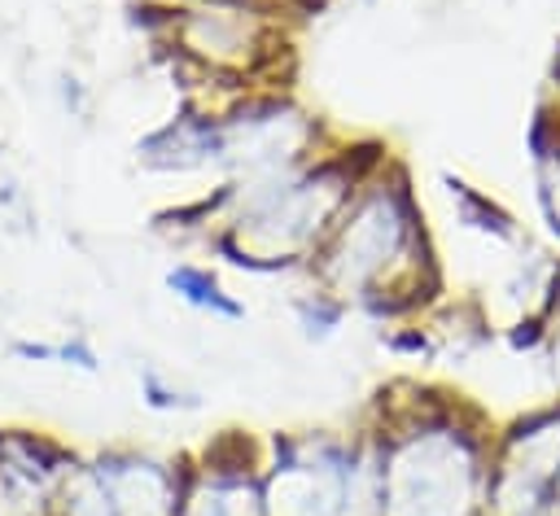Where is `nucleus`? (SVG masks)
Here are the masks:
<instances>
[{"label":"nucleus","mask_w":560,"mask_h":516,"mask_svg":"<svg viewBox=\"0 0 560 516\" xmlns=\"http://www.w3.org/2000/svg\"><path fill=\"white\" fill-rule=\"evenodd\" d=\"M482 451L451 425H421L386 455V516H473Z\"/></svg>","instance_id":"obj_1"},{"label":"nucleus","mask_w":560,"mask_h":516,"mask_svg":"<svg viewBox=\"0 0 560 516\" xmlns=\"http://www.w3.org/2000/svg\"><path fill=\"white\" fill-rule=\"evenodd\" d=\"M412 241H416L412 193L403 184L394 188L373 184L355 206L346 201V210L338 214L325 249V277L338 294L368 298V290L386 277V268L399 263Z\"/></svg>","instance_id":"obj_2"},{"label":"nucleus","mask_w":560,"mask_h":516,"mask_svg":"<svg viewBox=\"0 0 560 516\" xmlns=\"http://www.w3.org/2000/svg\"><path fill=\"white\" fill-rule=\"evenodd\" d=\"M560 481V416L516 429L486 477V507L495 516H543Z\"/></svg>","instance_id":"obj_3"},{"label":"nucleus","mask_w":560,"mask_h":516,"mask_svg":"<svg viewBox=\"0 0 560 516\" xmlns=\"http://www.w3.org/2000/svg\"><path fill=\"white\" fill-rule=\"evenodd\" d=\"M351 446L303 442L290 446L263 486V516H342L346 512Z\"/></svg>","instance_id":"obj_4"},{"label":"nucleus","mask_w":560,"mask_h":516,"mask_svg":"<svg viewBox=\"0 0 560 516\" xmlns=\"http://www.w3.org/2000/svg\"><path fill=\"white\" fill-rule=\"evenodd\" d=\"M175 36L180 45L210 62V66H245L249 58L263 53V36H258V14H241L232 5H223V0H210V5L202 10H188L180 14L175 23Z\"/></svg>","instance_id":"obj_5"},{"label":"nucleus","mask_w":560,"mask_h":516,"mask_svg":"<svg viewBox=\"0 0 560 516\" xmlns=\"http://www.w3.org/2000/svg\"><path fill=\"white\" fill-rule=\"evenodd\" d=\"M93 472L101 477L119 516H175L180 512L184 494H180L175 477L154 459H136V455L101 459Z\"/></svg>","instance_id":"obj_6"},{"label":"nucleus","mask_w":560,"mask_h":516,"mask_svg":"<svg viewBox=\"0 0 560 516\" xmlns=\"http://www.w3.org/2000/svg\"><path fill=\"white\" fill-rule=\"evenodd\" d=\"M141 162L162 167V171H188V167L219 162V119H206V114L171 119L141 145Z\"/></svg>","instance_id":"obj_7"},{"label":"nucleus","mask_w":560,"mask_h":516,"mask_svg":"<svg viewBox=\"0 0 560 516\" xmlns=\"http://www.w3.org/2000/svg\"><path fill=\"white\" fill-rule=\"evenodd\" d=\"M175 516H263V494L241 472H210L180 499Z\"/></svg>","instance_id":"obj_8"},{"label":"nucleus","mask_w":560,"mask_h":516,"mask_svg":"<svg viewBox=\"0 0 560 516\" xmlns=\"http://www.w3.org/2000/svg\"><path fill=\"white\" fill-rule=\"evenodd\" d=\"M167 285L188 303V307H197V311H210V316H228V320H241L245 311H241V303H232L223 290H219V281L210 277V272H202V268H193V263H180V268H171L167 272Z\"/></svg>","instance_id":"obj_9"},{"label":"nucleus","mask_w":560,"mask_h":516,"mask_svg":"<svg viewBox=\"0 0 560 516\" xmlns=\"http://www.w3.org/2000/svg\"><path fill=\"white\" fill-rule=\"evenodd\" d=\"M551 507H560V481H556V499H551Z\"/></svg>","instance_id":"obj_10"}]
</instances>
